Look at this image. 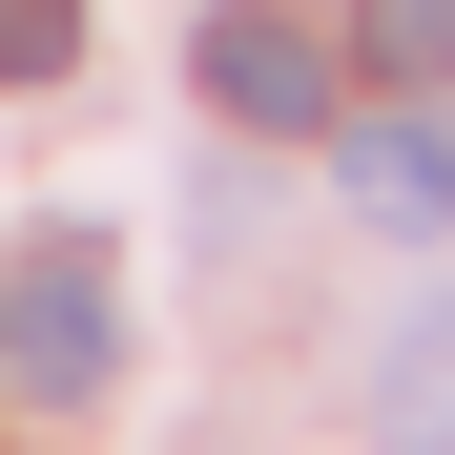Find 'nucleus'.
<instances>
[{
    "mask_svg": "<svg viewBox=\"0 0 455 455\" xmlns=\"http://www.w3.org/2000/svg\"><path fill=\"white\" fill-rule=\"evenodd\" d=\"M104 372H124V290H104V249H42L0 269V394L21 414H104Z\"/></svg>",
    "mask_w": 455,
    "mask_h": 455,
    "instance_id": "1",
    "label": "nucleus"
},
{
    "mask_svg": "<svg viewBox=\"0 0 455 455\" xmlns=\"http://www.w3.org/2000/svg\"><path fill=\"white\" fill-rule=\"evenodd\" d=\"M207 104H228V124H290V145H311V124H331V42L290 21V0H228V21H207Z\"/></svg>",
    "mask_w": 455,
    "mask_h": 455,
    "instance_id": "2",
    "label": "nucleus"
},
{
    "mask_svg": "<svg viewBox=\"0 0 455 455\" xmlns=\"http://www.w3.org/2000/svg\"><path fill=\"white\" fill-rule=\"evenodd\" d=\"M331 187L394 228V249H435V228H455V124H435V104H372V124H331Z\"/></svg>",
    "mask_w": 455,
    "mask_h": 455,
    "instance_id": "3",
    "label": "nucleus"
},
{
    "mask_svg": "<svg viewBox=\"0 0 455 455\" xmlns=\"http://www.w3.org/2000/svg\"><path fill=\"white\" fill-rule=\"evenodd\" d=\"M352 414H372V455H455V290H414V311L372 331Z\"/></svg>",
    "mask_w": 455,
    "mask_h": 455,
    "instance_id": "4",
    "label": "nucleus"
},
{
    "mask_svg": "<svg viewBox=\"0 0 455 455\" xmlns=\"http://www.w3.org/2000/svg\"><path fill=\"white\" fill-rule=\"evenodd\" d=\"M352 62L372 84H455V0H352Z\"/></svg>",
    "mask_w": 455,
    "mask_h": 455,
    "instance_id": "5",
    "label": "nucleus"
},
{
    "mask_svg": "<svg viewBox=\"0 0 455 455\" xmlns=\"http://www.w3.org/2000/svg\"><path fill=\"white\" fill-rule=\"evenodd\" d=\"M84 62V0H0V84H62Z\"/></svg>",
    "mask_w": 455,
    "mask_h": 455,
    "instance_id": "6",
    "label": "nucleus"
}]
</instances>
